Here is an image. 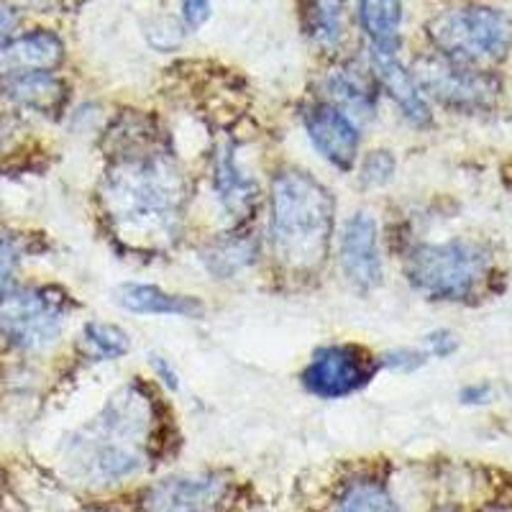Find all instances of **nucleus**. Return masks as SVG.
<instances>
[{
  "label": "nucleus",
  "mask_w": 512,
  "mask_h": 512,
  "mask_svg": "<svg viewBox=\"0 0 512 512\" xmlns=\"http://www.w3.org/2000/svg\"><path fill=\"white\" fill-rule=\"evenodd\" d=\"M103 198L123 239L159 244L175 236L185 203V182L167 157L139 154L108 175Z\"/></svg>",
  "instance_id": "nucleus-1"
},
{
  "label": "nucleus",
  "mask_w": 512,
  "mask_h": 512,
  "mask_svg": "<svg viewBox=\"0 0 512 512\" xmlns=\"http://www.w3.org/2000/svg\"><path fill=\"white\" fill-rule=\"evenodd\" d=\"M152 431V405L144 392L126 387L72 441V464L90 482L111 484L144 466Z\"/></svg>",
  "instance_id": "nucleus-2"
},
{
  "label": "nucleus",
  "mask_w": 512,
  "mask_h": 512,
  "mask_svg": "<svg viewBox=\"0 0 512 512\" xmlns=\"http://www.w3.org/2000/svg\"><path fill=\"white\" fill-rule=\"evenodd\" d=\"M333 239V198L308 172H282L272 185V241L277 259L295 272L326 262Z\"/></svg>",
  "instance_id": "nucleus-3"
},
{
  "label": "nucleus",
  "mask_w": 512,
  "mask_h": 512,
  "mask_svg": "<svg viewBox=\"0 0 512 512\" xmlns=\"http://www.w3.org/2000/svg\"><path fill=\"white\" fill-rule=\"evenodd\" d=\"M405 272L410 285L425 297L461 303L477 295L492 272V251L469 239L423 244L410 251Z\"/></svg>",
  "instance_id": "nucleus-4"
},
{
  "label": "nucleus",
  "mask_w": 512,
  "mask_h": 512,
  "mask_svg": "<svg viewBox=\"0 0 512 512\" xmlns=\"http://www.w3.org/2000/svg\"><path fill=\"white\" fill-rule=\"evenodd\" d=\"M428 36L438 52L454 62H500L512 47V18L487 6L456 8L433 18Z\"/></svg>",
  "instance_id": "nucleus-5"
},
{
  "label": "nucleus",
  "mask_w": 512,
  "mask_h": 512,
  "mask_svg": "<svg viewBox=\"0 0 512 512\" xmlns=\"http://www.w3.org/2000/svg\"><path fill=\"white\" fill-rule=\"evenodd\" d=\"M67 300L49 287H21L0 295V341L11 349L41 351L57 344Z\"/></svg>",
  "instance_id": "nucleus-6"
},
{
  "label": "nucleus",
  "mask_w": 512,
  "mask_h": 512,
  "mask_svg": "<svg viewBox=\"0 0 512 512\" xmlns=\"http://www.w3.org/2000/svg\"><path fill=\"white\" fill-rule=\"evenodd\" d=\"M413 77L423 93L461 113L489 111L500 95V82L495 77L474 70L472 64H461L446 57L418 59Z\"/></svg>",
  "instance_id": "nucleus-7"
},
{
  "label": "nucleus",
  "mask_w": 512,
  "mask_h": 512,
  "mask_svg": "<svg viewBox=\"0 0 512 512\" xmlns=\"http://www.w3.org/2000/svg\"><path fill=\"white\" fill-rule=\"evenodd\" d=\"M374 361L359 346H326L303 372L305 390L323 400H338L361 390L372 379Z\"/></svg>",
  "instance_id": "nucleus-8"
},
{
  "label": "nucleus",
  "mask_w": 512,
  "mask_h": 512,
  "mask_svg": "<svg viewBox=\"0 0 512 512\" xmlns=\"http://www.w3.org/2000/svg\"><path fill=\"white\" fill-rule=\"evenodd\" d=\"M303 123L320 157L338 169L354 167L359 157V128L344 111L331 103L308 105Z\"/></svg>",
  "instance_id": "nucleus-9"
},
{
  "label": "nucleus",
  "mask_w": 512,
  "mask_h": 512,
  "mask_svg": "<svg viewBox=\"0 0 512 512\" xmlns=\"http://www.w3.org/2000/svg\"><path fill=\"white\" fill-rule=\"evenodd\" d=\"M226 482L218 477L164 479L144 497V512H223Z\"/></svg>",
  "instance_id": "nucleus-10"
},
{
  "label": "nucleus",
  "mask_w": 512,
  "mask_h": 512,
  "mask_svg": "<svg viewBox=\"0 0 512 512\" xmlns=\"http://www.w3.org/2000/svg\"><path fill=\"white\" fill-rule=\"evenodd\" d=\"M341 267L356 290H374L382 282L377 221L369 213L349 218L341 236Z\"/></svg>",
  "instance_id": "nucleus-11"
},
{
  "label": "nucleus",
  "mask_w": 512,
  "mask_h": 512,
  "mask_svg": "<svg viewBox=\"0 0 512 512\" xmlns=\"http://www.w3.org/2000/svg\"><path fill=\"white\" fill-rule=\"evenodd\" d=\"M64 59V47L52 31H34L0 47V75L24 77L52 72Z\"/></svg>",
  "instance_id": "nucleus-12"
},
{
  "label": "nucleus",
  "mask_w": 512,
  "mask_h": 512,
  "mask_svg": "<svg viewBox=\"0 0 512 512\" xmlns=\"http://www.w3.org/2000/svg\"><path fill=\"white\" fill-rule=\"evenodd\" d=\"M372 72L377 75L384 93L395 100L402 116L408 118L410 123H415V126H428L431 123V105H428L423 90L415 82L413 72H408L397 62V54L372 49Z\"/></svg>",
  "instance_id": "nucleus-13"
},
{
  "label": "nucleus",
  "mask_w": 512,
  "mask_h": 512,
  "mask_svg": "<svg viewBox=\"0 0 512 512\" xmlns=\"http://www.w3.org/2000/svg\"><path fill=\"white\" fill-rule=\"evenodd\" d=\"M116 300L121 308L136 315H177V318H200L203 303L190 295H172L154 285H123Z\"/></svg>",
  "instance_id": "nucleus-14"
},
{
  "label": "nucleus",
  "mask_w": 512,
  "mask_h": 512,
  "mask_svg": "<svg viewBox=\"0 0 512 512\" xmlns=\"http://www.w3.org/2000/svg\"><path fill=\"white\" fill-rule=\"evenodd\" d=\"M326 90L331 105H336L338 111H344L351 121L354 118L369 121L374 116V88L369 85L367 77L354 67H341V70L333 72L326 80Z\"/></svg>",
  "instance_id": "nucleus-15"
},
{
  "label": "nucleus",
  "mask_w": 512,
  "mask_h": 512,
  "mask_svg": "<svg viewBox=\"0 0 512 512\" xmlns=\"http://www.w3.org/2000/svg\"><path fill=\"white\" fill-rule=\"evenodd\" d=\"M359 21L377 52L397 54V49H400L402 0H359Z\"/></svg>",
  "instance_id": "nucleus-16"
},
{
  "label": "nucleus",
  "mask_w": 512,
  "mask_h": 512,
  "mask_svg": "<svg viewBox=\"0 0 512 512\" xmlns=\"http://www.w3.org/2000/svg\"><path fill=\"white\" fill-rule=\"evenodd\" d=\"M216 192L223 208L233 216H246L259 195V185L236 164L231 149H223L216 159Z\"/></svg>",
  "instance_id": "nucleus-17"
},
{
  "label": "nucleus",
  "mask_w": 512,
  "mask_h": 512,
  "mask_svg": "<svg viewBox=\"0 0 512 512\" xmlns=\"http://www.w3.org/2000/svg\"><path fill=\"white\" fill-rule=\"evenodd\" d=\"M344 3L346 0H305L303 3L305 31L318 47H336L344 36Z\"/></svg>",
  "instance_id": "nucleus-18"
},
{
  "label": "nucleus",
  "mask_w": 512,
  "mask_h": 512,
  "mask_svg": "<svg viewBox=\"0 0 512 512\" xmlns=\"http://www.w3.org/2000/svg\"><path fill=\"white\" fill-rule=\"evenodd\" d=\"M256 244L251 239H228L218 241L210 249H205L203 262L210 269V274L216 277H231V274L241 272L254 262Z\"/></svg>",
  "instance_id": "nucleus-19"
},
{
  "label": "nucleus",
  "mask_w": 512,
  "mask_h": 512,
  "mask_svg": "<svg viewBox=\"0 0 512 512\" xmlns=\"http://www.w3.org/2000/svg\"><path fill=\"white\" fill-rule=\"evenodd\" d=\"M8 93L18 103L36 108V111H47V108H54L62 100V85L54 77H49V72H39V75L11 77Z\"/></svg>",
  "instance_id": "nucleus-20"
},
{
  "label": "nucleus",
  "mask_w": 512,
  "mask_h": 512,
  "mask_svg": "<svg viewBox=\"0 0 512 512\" xmlns=\"http://www.w3.org/2000/svg\"><path fill=\"white\" fill-rule=\"evenodd\" d=\"M338 512H397L392 497L374 482H356L341 497Z\"/></svg>",
  "instance_id": "nucleus-21"
},
{
  "label": "nucleus",
  "mask_w": 512,
  "mask_h": 512,
  "mask_svg": "<svg viewBox=\"0 0 512 512\" xmlns=\"http://www.w3.org/2000/svg\"><path fill=\"white\" fill-rule=\"evenodd\" d=\"M85 341H88L90 351L103 359H121L123 354H128V333L121 326H113V323H88L85 326Z\"/></svg>",
  "instance_id": "nucleus-22"
},
{
  "label": "nucleus",
  "mask_w": 512,
  "mask_h": 512,
  "mask_svg": "<svg viewBox=\"0 0 512 512\" xmlns=\"http://www.w3.org/2000/svg\"><path fill=\"white\" fill-rule=\"evenodd\" d=\"M392 172H395V159L390 157V152H374L364 159V167H361V177L367 185H384L390 182Z\"/></svg>",
  "instance_id": "nucleus-23"
},
{
  "label": "nucleus",
  "mask_w": 512,
  "mask_h": 512,
  "mask_svg": "<svg viewBox=\"0 0 512 512\" xmlns=\"http://www.w3.org/2000/svg\"><path fill=\"white\" fill-rule=\"evenodd\" d=\"M382 364L390 367L392 372H415V369L425 364V354L415 349H397L384 356Z\"/></svg>",
  "instance_id": "nucleus-24"
},
{
  "label": "nucleus",
  "mask_w": 512,
  "mask_h": 512,
  "mask_svg": "<svg viewBox=\"0 0 512 512\" xmlns=\"http://www.w3.org/2000/svg\"><path fill=\"white\" fill-rule=\"evenodd\" d=\"M210 11H213V0H182V16L192 29L203 26L210 18Z\"/></svg>",
  "instance_id": "nucleus-25"
},
{
  "label": "nucleus",
  "mask_w": 512,
  "mask_h": 512,
  "mask_svg": "<svg viewBox=\"0 0 512 512\" xmlns=\"http://www.w3.org/2000/svg\"><path fill=\"white\" fill-rule=\"evenodd\" d=\"M18 262V251L11 241L0 239V295L6 292L8 282H11V274L16 269Z\"/></svg>",
  "instance_id": "nucleus-26"
},
{
  "label": "nucleus",
  "mask_w": 512,
  "mask_h": 512,
  "mask_svg": "<svg viewBox=\"0 0 512 512\" xmlns=\"http://www.w3.org/2000/svg\"><path fill=\"white\" fill-rule=\"evenodd\" d=\"M425 344H428V351H431L433 356H438V359H446V356H451L456 349H459L454 333H448V331L431 333Z\"/></svg>",
  "instance_id": "nucleus-27"
},
{
  "label": "nucleus",
  "mask_w": 512,
  "mask_h": 512,
  "mask_svg": "<svg viewBox=\"0 0 512 512\" xmlns=\"http://www.w3.org/2000/svg\"><path fill=\"white\" fill-rule=\"evenodd\" d=\"M152 367L154 372H157V377L167 384L169 390H177V387H180V377H177L175 369L169 367L167 359H162V356H152Z\"/></svg>",
  "instance_id": "nucleus-28"
},
{
  "label": "nucleus",
  "mask_w": 512,
  "mask_h": 512,
  "mask_svg": "<svg viewBox=\"0 0 512 512\" xmlns=\"http://www.w3.org/2000/svg\"><path fill=\"white\" fill-rule=\"evenodd\" d=\"M18 26V16L11 11V8L0 6V47L8 44L13 39V31Z\"/></svg>",
  "instance_id": "nucleus-29"
},
{
  "label": "nucleus",
  "mask_w": 512,
  "mask_h": 512,
  "mask_svg": "<svg viewBox=\"0 0 512 512\" xmlns=\"http://www.w3.org/2000/svg\"><path fill=\"white\" fill-rule=\"evenodd\" d=\"M489 397H492V390H489L487 384H474V387H466L464 392H461V402H487Z\"/></svg>",
  "instance_id": "nucleus-30"
},
{
  "label": "nucleus",
  "mask_w": 512,
  "mask_h": 512,
  "mask_svg": "<svg viewBox=\"0 0 512 512\" xmlns=\"http://www.w3.org/2000/svg\"><path fill=\"white\" fill-rule=\"evenodd\" d=\"M489 512H510V510H489Z\"/></svg>",
  "instance_id": "nucleus-31"
},
{
  "label": "nucleus",
  "mask_w": 512,
  "mask_h": 512,
  "mask_svg": "<svg viewBox=\"0 0 512 512\" xmlns=\"http://www.w3.org/2000/svg\"><path fill=\"white\" fill-rule=\"evenodd\" d=\"M443 512H451V510H443Z\"/></svg>",
  "instance_id": "nucleus-32"
}]
</instances>
